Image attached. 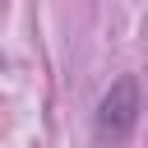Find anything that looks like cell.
Wrapping results in <instances>:
<instances>
[{"mask_svg":"<svg viewBox=\"0 0 148 148\" xmlns=\"http://www.w3.org/2000/svg\"><path fill=\"white\" fill-rule=\"evenodd\" d=\"M134 120H139V83L130 79V74H120L111 88H106V97L97 102V139L102 143H120L130 130H134Z\"/></svg>","mask_w":148,"mask_h":148,"instance_id":"cell-1","label":"cell"}]
</instances>
